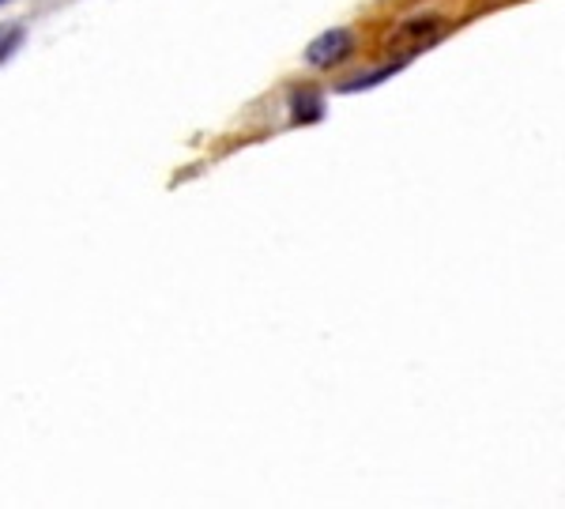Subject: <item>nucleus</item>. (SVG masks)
I'll return each instance as SVG.
<instances>
[{
	"mask_svg": "<svg viewBox=\"0 0 565 509\" xmlns=\"http://www.w3.org/2000/svg\"><path fill=\"white\" fill-rule=\"evenodd\" d=\"M350 54H355V38H350V31L336 27V31H324L321 38L310 42L305 61H310L313 68H332V65L347 61Z\"/></svg>",
	"mask_w": 565,
	"mask_h": 509,
	"instance_id": "f257e3e1",
	"label": "nucleus"
},
{
	"mask_svg": "<svg viewBox=\"0 0 565 509\" xmlns=\"http://www.w3.org/2000/svg\"><path fill=\"white\" fill-rule=\"evenodd\" d=\"M445 31V20L441 15H423V20H407L404 27L389 38V49H418V46H430L434 38Z\"/></svg>",
	"mask_w": 565,
	"mask_h": 509,
	"instance_id": "f03ea898",
	"label": "nucleus"
},
{
	"mask_svg": "<svg viewBox=\"0 0 565 509\" xmlns=\"http://www.w3.org/2000/svg\"><path fill=\"white\" fill-rule=\"evenodd\" d=\"M290 114H295V125L321 122V114H324V99L316 95L313 88L295 91V95H290Z\"/></svg>",
	"mask_w": 565,
	"mask_h": 509,
	"instance_id": "7ed1b4c3",
	"label": "nucleus"
},
{
	"mask_svg": "<svg viewBox=\"0 0 565 509\" xmlns=\"http://www.w3.org/2000/svg\"><path fill=\"white\" fill-rule=\"evenodd\" d=\"M400 68H404V61H396V65H384V68H377V72H366V76H355L350 83H344V91L350 95V91H370L377 88L381 80H389V76H396Z\"/></svg>",
	"mask_w": 565,
	"mask_h": 509,
	"instance_id": "20e7f679",
	"label": "nucleus"
},
{
	"mask_svg": "<svg viewBox=\"0 0 565 509\" xmlns=\"http://www.w3.org/2000/svg\"><path fill=\"white\" fill-rule=\"evenodd\" d=\"M20 42H23V31L20 27L8 31L4 38H0V61H8V57H12V49H20Z\"/></svg>",
	"mask_w": 565,
	"mask_h": 509,
	"instance_id": "39448f33",
	"label": "nucleus"
},
{
	"mask_svg": "<svg viewBox=\"0 0 565 509\" xmlns=\"http://www.w3.org/2000/svg\"><path fill=\"white\" fill-rule=\"evenodd\" d=\"M0 4H8V0H0Z\"/></svg>",
	"mask_w": 565,
	"mask_h": 509,
	"instance_id": "423d86ee",
	"label": "nucleus"
}]
</instances>
